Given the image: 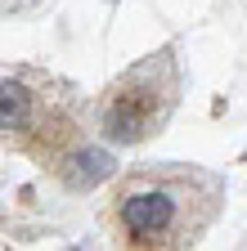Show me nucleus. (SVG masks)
<instances>
[{"label": "nucleus", "instance_id": "obj_1", "mask_svg": "<svg viewBox=\"0 0 247 251\" xmlns=\"http://www.w3.org/2000/svg\"><path fill=\"white\" fill-rule=\"evenodd\" d=\"M216 215V184L193 171L131 175L117 188L108 225L121 251H189Z\"/></svg>", "mask_w": 247, "mask_h": 251}, {"label": "nucleus", "instance_id": "obj_2", "mask_svg": "<svg viewBox=\"0 0 247 251\" xmlns=\"http://www.w3.org/2000/svg\"><path fill=\"white\" fill-rule=\"evenodd\" d=\"M175 90H180V72H175L171 50L144 58L139 68H131L121 81L104 90V103H99L104 135L112 144H139L148 135H158L175 108Z\"/></svg>", "mask_w": 247, "mask_h": 251}, {"label": "nucleus", "instance_id": "obj_3", "mask_svg": "<svg viewBox=\"0 0 247 251\" xmlns=\"http://www.w3.org/2000/svg\"><path fill=\"white\" fill-rule=\"evenodd\" d=\"M41 126V94L27 81H0V135H23Z\"/></svg>", "mask_w": 247, "mask_h": 251}, {"label": "nucleus", "instance_id": "obj_4", "mask_svg": "<svg viewBox=\"0 0 247 251\" xmlns=\"http://www.w3.org/2000/svg\"><path fill=\"white\" fill-rule=\"evenodd\" d=\"M41 0H0V14H23V9H36Z\"/></svg>", "mask_w": 247, "mask_h": 251}]
</instances>
